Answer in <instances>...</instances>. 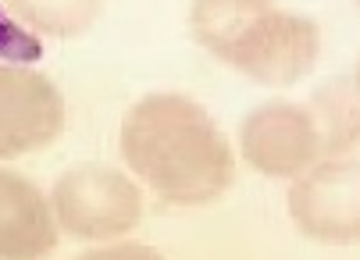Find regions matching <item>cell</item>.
Listing matches in <instances>:
<instances>
[{"mask_svg":"<svg viewBox=\"0 0 360 260\" xmlns=\"http://www.w3.org/2000/svg\"><path fill=\"white\" fill-rule=\"evenodd\" d=\"M122 150L129 168L168 203H214L236 178L225 132L200 103L175 93L139 100L125 115Z\"/></svg>","mask_w":360,"mask_h":260,"instance_id":"1","label":"cell"},{"mask_svg":"<svg viewBox=\"0 0 360 260\" xmlns=\"http://www.w3.org/2000/svg\"><path fill=\"white\" fill-rule=\"evenodd\" d=\"M196 39L261 86H289L314 68L318 25L271 0H196Z\"/></svg>","mask_w":360,"mask_h":260,"instance_id":"2","label":"cell"},{"mask_svg":"<svg viewBox=\"0 0 360 260\" xmlns=\"http://www.w3.org/2000/svg\"><path fill=\"white\" fill-rule=\"evenodd\" d=\"M54 207L61 228H68L79 239H115L136 228L143 214L139 189L100 164H82L72 168L58 186H54Z\"/></svg>","mask_w":360,"mask_h":260,"instance_id":"3","label":"cell"},{"mask_svg":"<svg viewBox=\"0 0 360 260\" xmlns=\"http://www.w3.org/2000/svg\"><path fill=\"white\" fill-rule=\"evenodd\" d=\"M239 143L253 168H261L271 178H289L318 164L325 150V132L314 115H307L303 108L268 103L243 122Z\"/></svg>","mask_w":360,"mask_h":260,"instance_id":"4","label":"cell"},{"mask_svg":"<svg viewBox=\"0 0 360 260\" xmlns=\"http://www.w3.org/2000/svg\"><path fill=\"white\" fill-rule=\"evenodd\" d=\"M289 211L296 225L325 242H356L360 239V175L349 161L318 164L303 175L289 193Z\"/></svg>","mask_w":360,"mask_h":260,"instance_id":"5","label":"cell"},{"mask_svg":"<svg viewBox=\"0 0 360 260\" xmlns=\"http://www.w3.org/2000/svg\"><path fill=\"white\" fill-rule=\"evenodd\" d=\"M65 125L61 93L50 79L0 65V157L43 150Z\"/></svg>","mask_w":360,"mask_h":260,"instance_id":"6","label":"cell"},{"mask_svg":"<svg viewBox=\"0 0 360 260\" xmlns=\"http://www.w3.org/2000/svg\"><path fill=\"white\" fill-rule=\"evenodd\" d=\"M58 242L39 189L0 171V256H43Z\"/></svg>","mask_w":360,"mask_h":260,"instance_id":"7","label":"cell"},{"mask_svg":"<svg viewBox=\"0 0 360 260\" xmlns=\"http://www.w3.org/2000/svg\"><path fill=\"white\" fill-rule=\"evenodd\" d=\"M18 11L39 25L43 32L54 36H75L79 29H86L100 8V0H15Z\"/></svg>","mask_w":360,"mask_h":260,"instance_id":"8","label":"cell"},{"mask_svg":"<svg viewBox=\"0 0 360 260\" xmlns=\"http://www.w3.org/2000/svg\"><path fill=\"white\" fill-rule=\"evenodd\" d=\"M39 54H43L39 39H36L32 32L18 29V25L4 15V8H0V58H4V61H36Z\"/></svg>","mask_w":360,"mask_h":260,"instance_id":"9","label":"cell"}]
</instances>
